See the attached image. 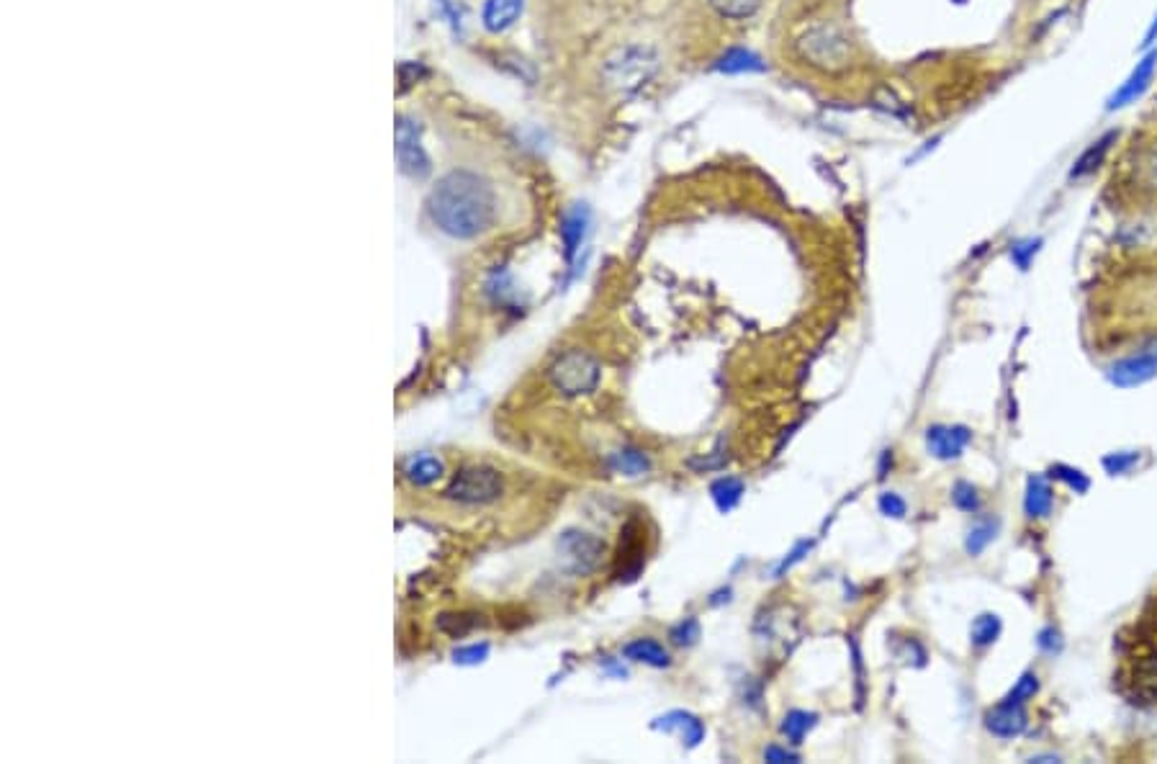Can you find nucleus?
<instances>
[{
	"mask_svg": "<svg viewBox=\"0 0 1157 764\" xmlns=\"http://www.w3.org/2000/svg\"><path fill=\"white\" fill-rule=\"evenodd\" d=\"M587 227H589L587 206H576V209H571L564 217V222H561V240H564L566 260H574V255L579 253L584 235H587Z\"/></svg>",
	"mask_w": 1157,
	"mask_h": 764,
	"instance_id": "obj_14",
	"label": "nucleus"
},
{
	"mask_svg": "<svg viewBox=\"0 0 1157 764\" xmlns=\"http://www.w3.org/2000/svg\"><path fill=\"white\" fill-rule=\"evenodd\" d=\"M600 371V363L594 361L592 355L584 353V350H569L553 363L548 379L566 397H579V394H589L597 389Z\"/></svg>",
	"mask_w": 1157,
	"mask_h": 764,
	"instance_id": "obj_4",
	"label": "nucleus"
},
{
	"mask_svg": "<svg viewBox=\"0 0 1157 764\" xmlns=\"http://www.w3.org/2000/svg\"><path fill=\"white\" fill-rule=\"evenodd\" d=\"M998 633H1001V620H998L996 615H980V618L972 623V644L975 646L993 644L998 638Z\"/></svg>",
	"mask_w": 1157,
	"mask_h": 764,
	"instance_id": "obj_24",
	"label": "nucleus"
},
{
	"mask_svg": "<svg viewBox=\"0 0 1157 764\" xmlns=\"http://www.w3.org/2000/svg\"><path fill=\"white\" fill-rule=\"evenodd\" d=\"M1039 245H1042V240H1026V242H1019V245L1011 250V258H1014V263L1019 265L1021 271H1026V268H1029V260L1037 255Z\"/></svg>",
	"mask_w": 1157,
	"mask_h": 764,
	"instance_id": "obj_29",
	"label": "nucleus"
},
{
	"mask_svg": "<svg viewBox=\"0 0 1157 764\" xmlns=\"http://www.w3.org/2000/svg\"><path fill=\"white\" fill-rule=\"evenodd\" d=\"M720 70V73H728V75H744V73H764L767 70V65L762 62V57L754 55L751 49H728L726 55L720 57L718 65H715Z\"/></svg>",
	"mask_w": 1157,
	"mask_h": 764,
	"instance_id": "obj_17",
	"label": "nucleus"
},
{
	"mask_svg": "<svg viewBox=\"0 0 1157 764\" xmlns=\"http://www.w3.org/2000/svg\"><path fill=\"white\" fill-rule=\"evenodd\" d=\"M659 55L646 44H625L605 60V78L615 91L633 93L654 78Z\"/></svg>",
	"mask_w": 1157,
	"mask_h": 764,
	"instance_id": "obj_3",
	"label": "nucleus"
},
{
	"mask_svg": "<svg viewBox=\"0 0 1157 764\" xmlns=\"http://www.w3.org/2000/svg\"><path fill=\"white\" fill-rule=\"evenodd\" d=\"M502 476L492 466H468L453 476L450 487L445 489V497L461 505H486L494 502L502 494Z\"/></svg>",
	"mask_w": 1157,
	"mask_h": 764,
	"instance_id": "obj_5",
	"label": "nucleus"
},
{
	"mask_svg": "<svg viewBox=\"0 0 1157 764\" xmlns=\"http://www.w3.org/2000/svg\"><path fill=\"white\" fill-rule=\"evenodd\" d=\"M561 551H564L582 572H589V569H597V566L602 564L605 541H600V538L592 536V533H584V530H569V533L561 536Z\"/></svg>",
	"mask_w": 1157,
	"mask_h": 764,
	"instance_id": "obj_8",
	"label": "nucleus"
},
{
	"mask_svg": "<svg viewBox=\"0 0 1157 764\" xmlns=\"http://www.w3.org/2000/svg\"><path fill=\"white\" fill-rule=\"evenodd\" d=\"M708 6L723 19L744 21L762 8V0H708Z\"/></svg>",
	"mask_w": 1157,
	"mask_h": 764,
	"instance_id": "obj_20",
	"label": "nucleus"
},
{
	"mask_svg": "<svg viewBox=\"0 0 1157 764\" xmlns=\"http://www.w3.org/2000/svg\"><path fill=\"white\" fill-rule=\"evenodd\" d=\"M1116 139H1119V132L1116 129H1111V132H1106L1104 137H1098L1096 142H1091V145L1083 150V155L1078 157L1073 163V168H1070V181H1080V178H1088V175L1096 173L1101 165H1104L1106 155L1111 152V147L1116 145Z\"/></svg>",
	"mask_w": 1157,
	"mask_h": 764,
	"instance_id": "obj_10",
	"label": "nucleus"
},
{
	"mask_svg": "<svg viewBox=\"0 0 1157 764\" xmlns=\"http://www.w3.org/2000/svg\"><path fill=\"white\" fill-rule=\"evenodd\" d=\"M993 533H996V525L993 523H983L978 525V528H972L970 538H967V551H970L972 556H978L980 551L993 541Z\"/></svg>",
	"mask_w": 1157,
	"mask_h": 764,
	"instance_id": "obj_27",
	"label": "nucleus"
},
{
	"mask_svg": "<svg viewBox=\"0 0 1157 764\" xmlns=\"http://www.w3.org/2000/svg\"><path fill=\"white\" fill-rule=\"evenodd\" d=\"M1155 70H1157V49H1147L1145 55H1142V60L1137 62L1132 73H1129V78L1109 96L1106 111H1119L1124 109V106H1129V103L1137 101V98H1142V93L1150 88L1152 78H1155Z\"/></svg>",
	"mask_w": 1157,
	"mask_h": 764,
	"instance_id": "obj_7",
	"label": "nucleus"
},
{
	"mask_svg": "<svg viewBox=\"0 0 1157 764\" xmlns=\"http://www.w3.org/2000/svg\"><path fill=\"white\" fill-rule=\"evenodd\" d=\"M1142 175H1145L1147 186L1157 188V150L1147 152L1145 157H1142Z\"/></svg>",
	"mask_w": 1157,
	"mask_h": 764,
	"instance_id": "obj_32",
	"label": "nucleus"
},
{
	"mask_svg": "<svg viewBox=\"0 0 1157 764\" xmlns=\"http://www.w3.org/2000/svg\"><path fill=\"white\" fill-rule=\"evenodd\" d=\"M1037 687H1039V685H1037V677H1034V674H1024V677H1021V680H1019V685H1016L1014 690L1008 692V698L1003 700V703H1008V705H1024L1026 700L1032 698L1034 692H1037Z\"/></svg>",
	"mask_w": 1157,
	"mask_h": 764,
	"instance_id": "obj_25",
	"label": "nucleus"
},
{
	"mask_svg": "<svg viewBox=\"0 0 1157 764\" xmlns=\"http://www.w3.org/2000/svg\"><path fill=\"white\" fill-rule=\"evenodd\" d=\"M880 510L882 515H888V518H903V515H906V502L900 500L898 494L885 492L880 494Z\"/></svg>",
	"mask_w": 1157,
	"mask_h": 764,
	"instance_id": "obj_30",
	"label": "nucleus"
},
{
	"mask_svg": "<svg viewBox=\"0 0 1157 764\" xmlns=\"http://www.w3.org/2000/svg\"><path fill=\"white\" fill-rule=\"evenodd\" d=\"M394 142H396V160L402 173L409 178H425L430 173V157H427L425 147H422L420 127L414 124L407 116H399L394 127Z\"/></svg>",
	"mask_w": 1157,
	"mask_h": 764,
	"instance_id": "obj_6",
	"label": "nucleus"
},
{
	"mask_svg": "<svg viewBox=\"0 0 1157 764\" xmlns=\"http://www.w3.org/2000/svg\"><path fill=\"white\" fill-rule=\"evenodd\" d=\"M654 726L664 728V731H679V736H682L684 744L687 746H697L702 741V736H705V726H702V721H697V718L690 716V713H682V710H674V713H669V716L659 718Z\"/></svg>",
	"mask_w": 1157,
	"mask_h": 764,
	"instance_id": "obj_16",
	"label": "nucleus"
},
{
	"mask_svg": "<svg viewBox=\"0 0 1157 764\" xmlns=\"http://www.w3.org/2000/svg\"><path fill=\"white\" fill-rule=\"evenodd\" d=\"M764 759H767V762H774V764L798 762V754L787 752V749H780V746H769L767 752H764Z\"/></svg>",
	"mask_w": 1157,
	"mask_h": 764,
	"instance_id": "obj_33",
	"label": "nucleus"
},
{
	"mask_svg": "<svg viewBox=\"0 0 1157 764\" xmlns=\"http://www.w3.org/2000/svg\"><path fill=\"white\" fill-rule=\"evenodd\" d=\"M926 443H929V451L934 453L936 458L949 461V458L962 456L965 446L970 443V433H967V428H944V425H934V428H929V433H926Z\"/></svg>",
	"mask_w": 1157,
	"mask_h": 764,
	"instance_id": "obj_11",
	"label": "nucleus"
},
{
	"mask_svg": "<svg viewBox=\"0 0 1157 764\" xmlns=\"http://www.w3.org/2000/svg\"><path fill=\"white\" fill-rule=\"evenodd\" d=\"M700 638V623L695 618L682 620L677 628H672V644L677 646H692Z\"/></svg>",
	"mask_w": 1157,
	"mask_h": 764,
	"instance_id": "obj_26",
	"label": "nucleus"
},
{
	"mask_svg": "<svg viewBox=\"0 0 1157 764\" xmlns=\"http://www.w3.org/2000/svg\"><path fill=\"white\" fill-rule=\"evenodd\" d=\"M623 656L630 659V662L648 664V667L656 669H664L672 664L669 651H666L659 641H654V638H636V641H630V644H625Z\"/></svg>",
	"mask_w": 1157,
	"mask_h": 764,
	"instance_id": "obj_15",
	"label": "nucleus"
},
{
	"mask_svg": "<svg viewBox=\"0 0 1157 764\" xmlns=\"http://www.w3.org/2000/svg\"><path fill=\"white\" fill-rule=\"evenodd\" d=\"M988 728L1001 739H1014L1026 728V713L1021 705L1001 703L988 716Z\"/></svg>",
	"mask_w": 1157,
	"mask_h": 764,
	"instance_id": "obj_13",
	"label": "nucleus"
},
{
	"mask_svg": "<svg viewBox=\"0 0 1157 764\" xmlns=\"http://www.w3.org/2000/svg\"><path fill=\"white\" fill-rule=\"evenodd\" d=\"M484 656H486V646H471V649L458 651L456 659L458 662H481Z\"/></svg>",
	"mask_w": 1157,
	"mask_h": 764,
	"instance_id": "obj_34",
	"label": "nucleus"
},
{
	"mask_svg": "<svg viewBox=\"0 0 1157 764\" xmlns=\"http://www.w3.org/2000/svg\"><path fill=\"white\" fill-rule=\"evenodd\" d=\"M522 8H525V0H484V8H481L484 29L492 31V34H502L520 21Z\"/></svg>",
	"mask_w": 1157,
	"mask_h": 764,
	"instance_id": "obj_12",
	"label": "nucleus"
},
{
	"mask_svg": "<svg viewBox=\"0 0 1157 764\" xmlns=\"http://www.w3.org/2000/svg\"><path fill=\"white\" fill-rule=\"evenodd\" d=\"M1155 42H1157V13H1155V19H1152L1150 29H1147V34H1145V42H1142V49H1145V52H1147V49H1152V47H1155Z\"/></svg>",
	"mask_w": 1157,
	"mask_h": 764,
	"instance_id": "obj_36",
	"label": "nucleus"
},
{
	"mask_svg": "<svg viewBox=\"0 0 1157 764\" xmlns=\"http://www.w3.org/2000/svg\"><path fill=\"white\" fill-rule=\"evenodd\" d=\"M440 474H443V464L435 461L432 456H417L407 464V476L414 484H422V487L440 479Z\"/></svg>",
	"mask_w": 1157,
	"mask_h": 764,
	"instance_id": "obj_23",
	"label": "nucleus"
},
{
	"mask_svg": "<svg viewBox=\"0 0 1157 764\" xmlns=\"http://www.w3.org/2000/svg\"><path fill=\"white\" fill-rule=\"evenodd\" d=\"M710 494H713V502L718 505L720 512H731L741 502V497H744V482L736 479V476H723V479L713 482Z\"/></svg>",
	"mask_w": 1157,
	"mask_h": 764,
	"instance_id": "obj_19",
	"label": "nucleus"
},
{
	"mask_svg": "<svg viewBox=\"0 0 1157 764\" xmlns=\"http://www.w3.org/2000/svg\"><path fill=\"white\" fill-rule=\"evenodd\" d=\"M1129 464H1134V456H1116V458H1106V466H1109L1114 474H1122L1124 469H1127Z\"/></svg>",
	"mask_w": 1157,
	"mask_h": 764,
	"instance_id": "obj_35",
	"label": "nucleus"
},
{
	"mask_svg": "<svg viewBox=\"0 0 1157 764\" xmlns=\"http://www.w3.org/2000/svg\"><path fill=\"white\" fill-rule=\"evenodd\" d=\"M1157 373V343L1145 348L1140 355H1132L1127 361L1116 363L1111 368V381L1116 386H1140Z\"/></svg>",
	"mask_w": 1157,
	"mask_h": 764,
	"instance_id": "obj_9",
	"label": "nucleus"
},
{
	"mask_svg": "<svg viewBox=\"0 0 1157 764\" xmlns=\"http://www.w3.org/2000/svg\"><path fill=\"white\" fill-rule=\"evenodd\" d=\"M952 500H954V505L960 507V510H965V512H975V510H978V505H980L978 492L972 489V484H965V482H960V484H957V487H954Z\"/></svg>",
	"mask_w": 1157,
	"mask_h": 764,
	"instance_id": "obj_28",
	"label": "nucleus"
},
{
	"mask_svg": "<svg viewBox=\"0 0 1157 764\" xmlns=\"http://www.w3.org/2000/svg\"><path fill=\"white\" fill-rule=\"evenodd\" d=\"M1055 471H1057V476H1060V479H1065V482H1068L1073 489H1078V492H1086L1088 489V479L1080 474V471L1065 469V466H1057Z\"/></svg>",
	"mask_w": 1157,
	"mask_h": 764,
	"instance_id": "obj_31",
	"label": "nucleus"
},
{
	"mask_svg": "<svg viewBox=\"0 0 1157 764\" xmlns=\"http://www.w3.org/2000/svg\"><path fill=\"white\" fill-rule=\"evenodd\" d=\"M818 716L816 713H808V710H790L785 716V721H782V734L787 736V741H792V744H800V741L808 736V731L813 726H816Z\"/></svg>",
	"mask_w": 1157,
	"mask_h": 764,
	"instance_id": "obj_21",
	"label": "nucleus"
},
{
	"mask_svg": "<svg viewBox=\"0 0 1157 764\" xmlns=\"http://www.w3.org/2000/svg\"><path fill=\"white\" fill-rule=\"evenodd\" d=\"M427 214L448 237L474 240L497 222V193L481 175L453 170L432 186Z\"/></svg>",
	"mask_w": 1157,
	"mask_h": 764,
	"instance_id": "obj_1",
	"label": "nucleus"
},
{
	"mask_svg": "<svg viewBox=\"0 0 1157 764\" xmlns=\"http://www.w3.org/2000/svg\"><path fill=\"white\" fill-rule=\"evenodd\" d=\"M1052 510V489L1044 476H1032L1026 487V512L1032 518H1044Z\"/></svg>",
	"mask_w": 1157,
	"mask_h": 764,
	"instance_id": "obj_18",
	"label": "nucleus"
},
{
	"mask_svg": "<svg viewBox=\"0 0 1157 764\" xmlns=\"http://www.w3.org/2000/svg\"><path fill=\"white\" fill-rule=\"evenodd\" d=\"M800 60L821 73H839L852 62V39L836 24H813L798 39Z\"/></svg>",
	"mask_w": 1157,
	"mask_h": 764,
	"instance_id": "obj_2",
	"label": "nucleus"
},
{
	"mask_svg": "<svg viewBox=\"0 0 1157 764\" xmlns=\"http://www.w3.org/2000/svg\"><path fill=\"white\" fill-rule=\"evenodd\" d=\"M610 461L612 469L625 476H641L651 469V461L641 451H636V448H623V451L612 453Z\"/></svg>",
	"mask_w": 1157,
	"mask_h": 764,
	"instance_id": "obj_22",
	"label": "nucleus"
}]
</instances>
